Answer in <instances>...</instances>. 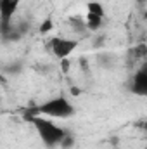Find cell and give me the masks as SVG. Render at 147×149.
Returning <instances> with one entry per match:
<instances>
[{
    "mask_svg": "<svg viewBox=\"0 0 147 149\" xmlns=\"http://www.w3.org/2000/svg\"><path fill=\"white\" fill-rule=\"evenodd\" d=\"M30 121L31 125L35 127L40 141L47 146V148H57V146H62L64 139L68 137V132L57 125L52 118H45V116H30Z\"/></svg>",
    "mask_w": 147,
    "mask_h": 149,
    "instance_id": "6da1fadb",
    "label": "cell"
},
{
    "mask_svg": "<svg viewBox=\"0 0 147 149\" xmlns=\"http://www.w3.org/2000/svg\"><path fill=\"white\" fill-rule=\"evenodd\" d=\"M35 114L52 118V120H64V118H71L74 114V106L69 102L68 97L57 95V97H52V99L38 104L33 111H30V116H35Z\"/></svg>",
    "mask_w": 147,
    "mask_h": 149,
    "instance_id": "7a4b0ae2",
    "label": "cell"
},
{
    "mask_svg": "<svg viewBox=\"0 0 147 149\" xmlns=\"http://www.w3.org/2000/svg\"><path fill=\"white\" fill-rule=\"evenodd\" d=\"M76 47H78V40L68 37H52L49 42V50L52 52L54 57H57L61 61H66L74 52Z\"/></svg>",
    "mask_w": 147,
    "mask_h": 149,
    "instance_id": "3957f363",
    "label": "cell"
},
{
    "mask_svg": "<svg viewBox=\"0 0 147 149\" xmlns=\"http://www.w3.org/2000/svg\"><path fill=\"white\" fill-rule=\"evenodd\" d=\"M130 92L139 97H147V63H142L137 71L132 74Z\"/></svg>",
    "mask_w": 147,
    "mask_h": 149,
    "instance_id": "277c9868",
    "label": "cell"
},
{
    "mask_svg": "<svg viewBox=\"0 0 147 149\" xmlns=\"http://www.w3.org/2000/svg\"><path fill=\"white\" fill-rule=\"evenodd\" d=\"M21 0H0V26H9Z\"/></svg>",
    "mask_w": 147,
    "mask_h": 149,
    "instance_id": "5b68a950",
    "label": "cell"
},
{
    "mask_svg": "<svg viewBox=\"0 0 147 149\" xmlns=\"http://www.w3.org/2000/svg\"><path fill=\"white\" fill-rule=\"evenodd\" d=\"M85 23H87V28H88V31H92V33H97V31L102 28V24H104V17H102V16H97V14H90V12H87Z\"/></svg>",
    "mask_w": 147,
    "mask_h": 149,
    "instance_id": "8992f818",
    "label": "cell"
},
{
    "mask_svg": "<svg viewBox=\"0 0 147 149\" xmlns=\"http://www.w3.org/2000/svg\"><path fill=\"white\" fill-rule=\"evenodd\" d=\"M69 26L73 28V31L74 33H78V35H85V33H88L87 23H85L83 17H69Z\"/></svg>",
    "mask_w": 147,
    "mask_h": 149,
    "instance_id": "52a82bcc",
    "label": "cell"
},
{
    "mask_svg": "<svg viewBox=\"0 0 147 149\" xmlns=\"http://www.w3.org/2000/svg\"><path fill=\"white\" fill-rule=\"evenodd\" d=\"M87 9L90 14H97V16H102L106 17V10H104V5L101 2H88L87 3Z\"/></svg>",
    "mask_w": 147,
    "mask_h": 149,
    "instance_id": "ba28073f",
    "label": "cell"
},
{
    "mask_svg": "<svg viewBox=\"0 0 147 149\" xmlns=\"http://www.w3.org/2000/svg\"><path fill=\"white\" fill-rule=\"evenodd\" d=\"M50 26H52V23H50V21H47V23L40 28V31H42V33H45V31H49V30H50Z\"/></svg>",
    "mask_w": 147,
    "mask_h": 149,
    "instance_id": "9c48e42d",
    "label": "cell"
},
{
    "mask_svg": "<svg viewBox=\"0 0 147 149\" xmlns=\"http://www.w3.org/2000/svg\"><path fill=\"white\" fill-rule=\"evenodd\" d=\"M146 19H147V12H146Z\"/></svg>",
    "mask_w": 147,
    "mask_h": 149,
    "instance_id": "30bf717a",
    "label": "cell"
}]
</instances>
